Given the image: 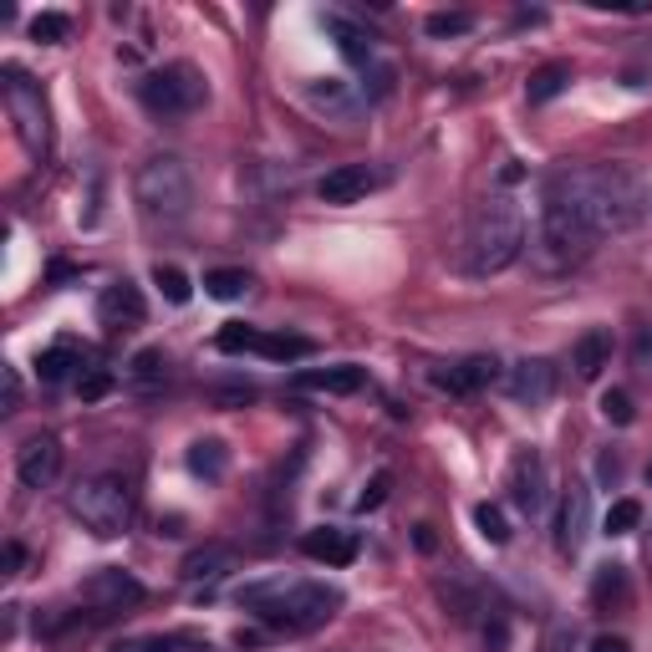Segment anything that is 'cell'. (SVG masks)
Here are the masks:
<instances>
[{"instance_id": "ab89813d", "label": "cell", "mask_w": 652, "mask_h": 652, "mask_svg": "<svg viewBox=\"0 0 652 652\" xmlns=\"http://www.w3.org/2000/svg\"><path fill=\"white\" fill-rule=\"evenodd\" d=\"M586 652H632V642L617 637V632H602V637H591V648H586Z\"/></svg>"}, {"instance_id": "f35d334b", "label": "cell", "mask_w": 652, "mask_h": 652, "mask_svg": "<svg viewBox=\"0 0 652 652\" xmlns=\"http://www.w3.org/2000/svg\"><path fill=\"white\" fill-rule=\"evenodd\" d=\"M387 485H393L387 474H372V485L362 489V495H357V510H378V504L387 500Z\"/></svg>"}, {"instance_id": "f1b7e54d", "label": "cell", "mask_w": 652, "mask_h": 652, "mask_svg": "<svg viewBox=\"0 0 652 652\" xmlns=\"http://www.w3.org/2000/svg\"><path fill=\"white\" fill-rule=\"evenodd\" d=\"M128 652H215V648H209V637H200V632H164V637H143V642H133Z\"/></svg>"}, {"instance_id": "ac0fdd59", "label": "cell", "mask_w": 652, "mask_h": 652, "mask_svg": "<svg viewBox=\"0 0 652 652\" xmlns=\"http://www.w3.org/2000/svg\"><path fill=\"white\" fill-rule=\"evenodd\" d=\"M489 383H500V357H485V351L434 372V387H444V393H480Z\"/></svg>"}, {"instance_id": "ffe728a7", "label": "cell", "mask_w": 652, "mask_h": 652, "mask_svg": "<svg viewBox=\"0 0 652 652\" xmlns=\"http://www.w3.org/2000/svg\"><path fill=\"white\" fill-rule=\"evenodd\" d=\"M291 383L302 387V393H336V398H347V393H362V383H368V368H357V362H336V368H306V372H296Z\"/></svg>"}, {"instance_id": "52a82bcc", "label": "cell", "mask_w": 652, "mask_h": 652, "mask_svg": "<svg viewBox=\"0 0 652 652\" xmlns=\"http://www.w3.org/2000/svg\"><path fill=\"white\" fill-rule=\"evenodd\" d=\"M0 98H5V113L16 123V138L26 143L31 158H47L51 153V107H47V92L36 82L26 67H0Z\"/></svg>"}, {"instance_id": "ba28073f", "label": "cell", "mask_w": 652, "mask_h": 652, "mask_svg": "<svg viewBox=\"0 0 652 652\" xmlns=\"http://www.w3.org/2000/svg\"><path fill=\"white\" fill-rule=\"evenodd\" d=\"M204 98H209V82H204V72L189 67V62H168V67L149 72V77L138 82V102H143L153 117H189L204 107Z\"/></svg>"}, {"instance_id": "8fae6325", "label": "cell", "mask_w": 652, "mask_h": 652, "mask_svg": "<svg viewBox=\"0 0 652 652\" xmlns=\"http://www.w3.org/2000/svg\"><path fill=\"white\" fill-rule=\"evenodd\" d=\"M510 500H515L520 515H546V504H551V474H546V459L540 449H520L510 459Z\"/></svg>"}, {"instance_id": "4fadbf2b", "label": "cell", "mask_w": 652, "mask_h": 652, "mask_svg": "<svg viewBox=\"0 0 652 652\" xmlns=\"http://www.w3.org/2000/svg\"><path fill=\"white\" fill-rule=\"evenodd\" d=\"M504 387H510V398L525 402V408H546V402L555 398V362L551 357H525V362L510 368Z\"/></svg>"}, {"instance_id": "2e32d148", "label": "cell", "mask_w": 652, "mask_h": 652, "mask_svg": "<svg viewBox=\"0 0 652 652\" xmlns=\"http://www.w3.org/2000/svg\"><path fill=\"white\" fill-rule=\"evenodd\" d=\"M302 551L306 561H317V566H351L357 551H362V540L357 530H336V525H317V530H306L302 536Z\"/></svg>"}, {"instance_id": "3957f363", "label": "cell", "mask_w": 652, "mask_h": 652, "mask_svg": "<svg viewBox=\"0 0 652 652\" xmlns=\"http://www.w3.org/2000/svg\"><path fill=\"white\" fill-rule=\"evenodd\" d=\"M525 251V209H520L510 194H489V200L474 204L464 230V251H459V266L464 276H500L510 270Z\"/></svg>"}, {"instance_id": "7bdbcfd3", "label": "cell", "mask_w": 652, "mask_h": 652, "mask_svg": "<svg viewBox=\"0 0 652 652\" xmlns=\"http://www.w3.org/2000/svg\"><path fill=\"white\" fill-rule=\"evenodd\" d=\"M617 474H622V464L612 459V453H606V459H602V480H617Z\"/></svg>"}, {"instance_id": "6da1fadb", "label": "cell", "mask_w": 652, "mask_h": 652, "mask_svg": "<svg viewBox=\"0 0 652 652\" xmlns=\"http://www.w3.org/2000/svg\"><path fill=\"white\" fill-rule=\"evenodd\" d=\"M551 184L581 209V219L597 230V240H602V234L637 230L642 215H648V189L637 184L627 168H612V164H602V168H555Z\"/></svg>"}, {"instance_id": "4316f807", "label": "cell", "mask_w": 652, "mask_h": 652, "mask_svg": "<svg viewBox=\"0 0 652 652\" xmlns=\"http://www.w3.org/2000/svg\"><path fill=\"white\" fill-rule=\"evenodd\" d=\"M255 285L251 270H234V266H219V270H204V291L215 296V302H234V296H245Z\"/></svg>"}, {"instance_id": "8992f818", "label": "cell", "mask_w": 652, "mask_h": 652, "mask_svg": "<svg viewBox=\"0 0 652 652\" xmlns=\"http://www.w3.org/2000/svg\"><path fill=\"white\" fill-rule=\"evenodd\" d=\"M133 200H138V209H143V219H153V225H179V219L194 209L189 164L174 158V153H153L149 164L133 174Z\"/></svg>"}, {"instance_id": "d590c367", "label": "cell", "mask_w": 652, "mask_h": 652, "mask_svg": "<svg viewBox=\"0 0 652 652\" xmlns=\"http://www.w3.org/2000/svg\"><path fill=\"white\" fill-rule=\"evenodd\" d=\"M113 393V372L107 368H87L82 378H77V398L82 402H98V398H107Z\"/></svg>"}, {"instance_id": "9c48e42d", "label": "cell", "mask_w": 652, "mask_h": 652, "mask_svg": "<svg viewBox=\"0 0 652 652\" xmlns=\"http://www.w3.org/2000/svg\"><path fill=\"white\" fill-rule=\"evenodd\" d=\"M219 351H255L266 362H302L317 351L311 336H291V332H260V327H245V321H225L215 336Z\"/></svg>"}, {"instance_id": "cb8c5ba5", "label": "cell", "mask_w": 652, "mask_h": 652, "mask_svg": "<svg viewBox=\"0 0 652 652\" xmlns=\"http://www.w3.org/2000/svg\"><path fill=\"white\" fill-rule=\"evenodd\" d=\"M627 602V566H617V561H606V566H597V576H591V606H622Z\"/></svg>"}, {"instance_id": "7c38bea8", "label": "cell", "mask_w": 652, "mask_h": 652, "mask_svg": "<svg viewBox=\"0 0 652 652\" xmlns=\"http://www.w3.org/2000/svg\"><path fill=\"white\" fill-rule=\"evenodd\" d=\"M591 536V485H571L561 495V510H555V546L566 555H576Z\"/></svg>"}, {"instance_id": "d6a6232c", "label": "cell", "mask_w": 652, "mask_h": 652, "mask_svg": "<svg viewBox=\"0 0 652 652\" xmlns=\"http://www.w3.org/2000/svg\"><path fill=\"white\" fill-rule=\"evenodd\" d=\"M153 285H158V291H164L174 306H184L189 296H194V291H189V276L179 266H158V270H153Z\"/></svg>"}, {"instance_id": "8d00e7d4", "label": "cell", "mask_w": 652, "mask_h": 652, "mask_svg": "<svg viewBox=\"0 0 652 652\" xmlns=\"http://www.w3.org/2000/svg\"><path fill=\"white\" fill-rule=\"evenodd\" d=\"M602 419H606V423H617V429H627V423L637 419L632 398H627L622 387H612V393H602Z\"/></svg>"}, {"instance_id": "74e56055", "label": "cell", "mask_w": 652, "mask_h": 652, "mask_svg": "<svg viewBox=\"0 0 652 652\" xmlns=\"http://www.w3.org/2000/svg\"><path fill=\"white\" fill-rule=\"evenodd\" d=\"M632 368L642 372V378H652V321L637 327V336H632Z\"/></svg>"}, {"instance_id": "7402d4cb", "label": "cell", "mask_w": 652, "mask_h": 652, "mask_svg": "<svg viewBox=\"0 0 652 652\" xmlns=\"http://www.w3.org/2000/svg\"><path fill=\"white\" fill-rule=\"evenodd\" d=\"M82 362H87V347H77V342H51L41 357H36V372H41V383H67L72 372L82 378Z\"/></svg>"}, {"instance_id": "5b68a950", "label": "cell", "mask_w": 652, "mask_h": 652, "mask_svg": "<svg viewBox=\"0 0 652 652\" xmlns=\"http://www.w3.org/2000/svg\"><path fill=\"white\" fill-rule=\"evenodd\" d=\"M67 510L82 520V530H92L98 540L123 536L138 515V489L128 474H87L82 485L72 489Z\"/></svg>"}, {"instance_id": "603a6c76", "label": "cell", "mask_w": 652, "mask_h": 652, "mask_svg": "<svg viewBox=\"0 0 652 652\" xmlns=\"http://www.w3.org/2000/svg\"><path fill=\"white\" fill-rule=\"evenodd\" d=\"M327 31L336 36V47H342V56L347 62H357V67H372V36L362 31V26H351V21H342V16H327Z\"/></svg>"}, {"instance_id": "b9f144b4", "label": "cell", "mask_w": 652, "mask_h": 652, "mask_svg": "<svg viewBox=\"0 0 652 652\" xmlns=\"http://www.w3.org/2000/svg\"><path fill=\"white\" fill-rule=\"evenodd\" d=\"M5 408H21V378H16V368H5Z\"/></svg>"}, {"instance_id": "f546056e", "label": "cell", "mask_w": 652, "mask_h": 652, "mask_svg": "<svg viewBox=\"0 0 652 652\" xmlns=\"http://www.w3.org/2000/svg\"><path fill=\"white\" fill-rule=\"evenodd\" d=\"M474 525H480V536L489 540V546H504L510 540V520H504L500 504H474Z\"/></svg>"}, {"instance_id": "4dcf8cb0", "label": "cell", "mask_w": 652, "mask_h": 652, "mask_svg": "<svg viewBox=\"0 0 652 652\" xmlns=\"http://www.w3.org/2000/svg\"><path fill=\"white\" fill-rule=\"evenodd\" d=\"M637 525H642V504L637 500H612V510H606V520H602L606 536H632Z\"/></svg>"}, {"instance_id": "44dd1931", "label": "cell", "mask_w": 652, "mask_h": 652, "mask_svg": "<svg viewBox=\"0 0 652 652\" xmlns=\"http://www.w3.org/2000/svg\"><path fill=\"white\" fill-rule=\"evenodd\" d=\"M612 351H617V342H612V332L606 327H591V332H581L576 342H571V368H576V378H602L606 368H612Z\"/></svg>"}, {"instance_id": "d6986e66", "label": "cell", "mask_w": 652, "mask_h": 652, "mask_svg": "<svg viewBox=\"0 0 652 652\" xmlns=\"http://www.w3.org/2000/svg\"><path fill=\"white\" fill-rule=\"evenodd\" d=\"M234 566H240L234 546H225V540H209V546H194V551L179 561V576H184L189 586H200V581H219V576H230Z\"/></svg>"}, {"instance_id": "277c9868", "label": "cell", "mask_w": 652, "mask_h": 652, "mask_svg": "<svg viewBox=\"0 0 652 652\" xmlns=\"http://www.w3.org/2000/svg\"><path fill=\"white\" fill-rule=\"evenodd\" d=\"M591 251H597V230H591V225L581 219V209H576V204L546 179V189H540V234H536L540 270H546V276L571 270Z\"/></svg>"}, {"instance_id": "60d3db41", "label": "cell", "mask_w": 652, "mask_h": 652, "mask_svg": "<svg viewBox=\"0 0 652 652\" xmlns=\"http://www.w3.org/2000/svg\"><path fill=\"white\" fill-rule=\"evenodd\" d=\"M21 566H26V551L11 540V546H5V576H21Z\"/></svg>"}, {"instance_id": "83f0119b", "label": "cell", "mask_w": 652, "mask_h": 652, "mask_svg": "<svg viewBox=\"0 0 652 652\" xmlns=\"http://www.w3.org/2000/svg\"><path fill=\"white\" fill-rule=\"evenodd\" d=\"M225 464H230V453H225L219 438H200V444L189 449V474H200V480H219Z\"/></svg>"}, {"instance_id": "484cf974", "label": "cell", "mask_w": 652, "mask_h": 652, "mask_svg": "<svg viewBox=\"0 0 652 652\" xmlns=\"http://www.w3.org/2000/svg\"><path fill=\"white\" fill-rule=\"evenodd\" d=\"M128 383L138 387V393H149V387H158V383H168V357H164V347H143L128 362Z\"/></svg>"}, {"instance_id": "30bf717a", "label": "cell", "mask_w": 652, "mask_h": 652, "mask_svg": "<svg viewBox=\"0 0 652 652\" xmlns=\"http://www.w3.org/2000/svg\"><path fill=\"white\" fill-rule=\"evenodd\" d=\"M77 602H82L87 612H98V617H113V612H128V606L143 602V581L123 566H102L77 586Z\"/></svg>"}, {"instance_id": "7a4b0ae2", "label": "cell", "mask_w": 652, "mask_h": 652, "mask_svg": "<svg viewBox=\"0 0 652 652\" xmlns=\"http://www.w3.org/2000/svg\"><path fill=\"white\" fill-rule=\"evenodd\" d=\"M240 606H251L270 632H317V627H327V622L336 617L342 591L327 581H285V576H270V581L240 586Z\"/></svg>"}, {"instance_id": "d4e9b609", "label": "cell", "mask_w": 652, "mask_h": 652, "mask_svg": "<svg viewBox=\"0 0 652 652\" xmlns=\"http://www.w3.org/2000/svg\"><path fill=\"white\" fill-rule=\"evenodd\" d=\"M566 87H571V62H546V67L530 72L525 98H530V102H551V98H561Z\"/></svg>"}, {"instance_id": "e0dca14e", "label": "cell", "mask_w": 652, "mask_h": 652, "mask_svg": "<svg viewBox=\"0 0 652 652\" xmlns=\"http://www.w3.org/2000/svg\"><path fill=\"white\" fill-rule=\"evenodd\" d=\"M378 184H383V174H378V168L342 164V168H332V174L321 179L317 194H321V204H357V200H368Z\"/></svg>"}, {"instance_id": "5bb4252c", "label": "cell", "mask_w": 652, "mask_h": 652, "mask_svg": "<svg viewBox=\"0 0 652 652\" xmlns=\"http://www.w3.org/2000/svg\"><path fill=\"white\" fill-rule=\"evenodd\" d=\"M143 317H149V306H143V291L133 281H113L98 296V321L107 332H133V327H143Z\"/></svg>"}, {"instance_id": "1f68e13d", "label": "cell", "mask_w": 652, "mask_h": 652, "mask_svg": "<svg viewBox=\"0 0 652 652\" xmlns=\"http://www.w3.org/2000/svg\"><path fill=\"white\" fill-rule=\"evenodd\" d=\"M469 26H474V16H469V11H434V16L423 21V31L434 36V41H444V36H464Z\"/></svg>"}, {"instance_id": "e575fe53", "label": "cell", "mask_w": 652, "mask_h": 652, "mask_svg": "<svg viewBox=\"0 0 652 652\" xmlns=\"http://www.w3.org/2000/svg\"><path fill=\"white\" fill-rule=\"evenodd\" d=\"M306 98L317 102V107H332V113H351L347 87H342V82H332V77H327V82H311V87H306Z\"/></svg>"}, {"instance_id": "ee69618b", "label": "cell", "mask_w": 652, "mask_h": 652, "mask_svg": "<svg viewBox=\"0 0 652 652\" xmlns=\"http://www.w3.org/2000/svg\"><path fill=\"white\" fill-rule=\"evenodd\" d=\"M648 485H652V464H648Z\"/></svg>"}, {"instance_id": "9a60e30c", "label": "cell", "mask_w": 652, "mask_h": 652, "mask_svg": "<svg viewBox=\"0 0 652 652\" xmlns=\"http://www.w3.org/2000/svg\"><path fill=\"white\" fill-rule=\"evenodd\" d=\"M16 474H21V485L26 489H47L56 474H62V444L51 434H36L21 444L16 453Z\"/></svg>"}, {"instance_id": "836d02e7", "label": "cell", "mask_w": 652, "mask_h": 652, "mask_svg": "<svg viewBox=\"0 0 652 652\" xmlns=\"http://www.w3.org/2000/svg\"><path fill=\"white\" fill-rule=\"evenodd\" d=\"M31 36L36 41H47V47H56V41H67L72 36V21L62 16V11H41V16L31 21Z\"/></svg>"}]
</instances>
